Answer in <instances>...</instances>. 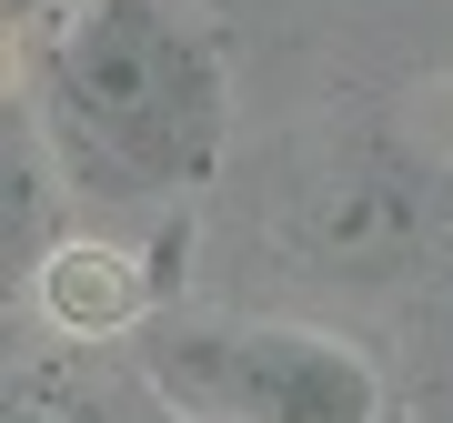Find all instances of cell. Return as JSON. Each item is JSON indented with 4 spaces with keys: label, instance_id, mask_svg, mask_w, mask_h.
<instances>
[{
    "label": "cell",
    "instance_id": "cell-1",
    "mask_svg": "<svg viewBox=\"0 0 453 423\" xmlns=\"http://www.w3.org/2000/svg\"><path fill=\"white\" fill-rule=\"evenodd\" d=\"M31 121L71 192L181 202L202 192L232 131V81L172 0H61L41 20Z\"/></svg>",
    "mask_w": 453,
    "mask_h": 423
},
{
    "label": "cell",
    "instance_id": "cell-2",
    "mask_svg": "<svg viewBox=\"0 0 453 423\" xmlns=\"http://www.w3.org/2000/svg\"><path fill=\"white\" fill-rule=\"evenodd\" d=\"M142 373L192 423H383V373L323 323H162Z\"/></svg>",
    "mask_w": 453,
    "mask_h": 423
},
{
    "label": "cell",
    "instance_id": "cell-3",
    "mask_svg": "<svg viewBox=\"0 0 453 423\" xmlns=\"http://www.w3.org/2000/svg\"><path fill=\"white\" fill-rule=\"evenodd\" d=\"M162 262L172 252H131V242H50V262L31 273V293H41V312L71 342H101V333H131L151 303H162Z\"/></svg>",
    "mask_w": 453,
    "mask_h": 423
},
{
    "label": "cell",
    "instance_id": "cell-4",
    "mask_svg": "<svg viewBox=\"0 0 453 423\" xmlns=\"http://www.w3.org/2000/svg\"><path fill=\"white\" fill-rule=\"evenodd\" d=\"M50 181H61V162H50V142H41V121L11 101V131H0V262H11V282H20V262H50Z\"/></svg>",
    "mask_w": 453,
    "mask_h": 423
},
{
    "label": "cell",
    "instance_id": "cell-5",
    "mask_svg": "<svg viewBox=\"0 0 453 423\" xmlns=\"http://www.w3.org/2000/svg\"><path fill=\"white\" fill-rule=\"evenodd\" d=\"M11 423H91V413H71V404H41V393L20 404V393H11Z\"/></svg>",
    "mask_w": 453,
    "mask_h": 423
},
{
    "label": "cell",
    "instance_id": "cell-6",
    "mask_svg": "<svg viewBox=\"0 0 453 423\" xmlns=\"http://www.w3.org/2000/svg\"><path fill=\"white\" fill-rule=\"evenodd\" d=\"M0 11H11V31H20V20H50L61 0H0Z\"/></svg>",
    "mask_w": 453,
    "mask_h": 423
}]
</instances>
